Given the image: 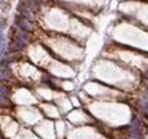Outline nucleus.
<instances>
[{
    "label": "nucleus",
    "mask_w": 148,
    "mask_h": 139,
    "mask_svg": "<svg viewBox=\"0 0 148 139\" xmlns=\"http://www.w3.org/2000/svg\"><path fill=\"white\" fill-rule=\"evenodd\" d=\"M3 1H4V0H1V2H3Z\"/></svg>",
    "instance_id": "f257e3e1"
}]
</instances>
